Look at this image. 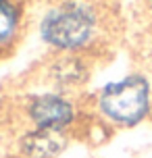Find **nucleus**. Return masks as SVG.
<instances>
[{
	"mask_svg": "<svg viewBox=\"0 0 152 158\" xmlns=\"http://www.w3.org/2000/svg\"><path fill=\"white\" fill-rule=\"evenodd\" d=\"M25 156L29 158H54L65 148V133L61 129H36L23 137Z\"/></svg>",
	"mask_w": 152,
	"mask_h": 158,
	"instance_id": "nucleus-4",
	"label": "nucleus"
},
{
	"mask_svg": "<svg viewBox=\"0 0 152 158\" xmlns=\"http://www.w3.org/2000/svg\"><path fill=\"white\" fill-rule=\"evenodd\" d=\"M17 25H19V15L15 4H11L8 0H0V44H6L15 35Z\"/></svg>",
	"mask_w": 152,
	"mask_h": 158,
	"instance_id": "nucleus-5",
	"label": "nucleus"
},
{
	"mask_svg": "<svg viewBox=\"0 0 152 158\" xmlns=\"http://www.w3.org/2000/svg\"><path fill=\"white\" fill-rule=\"evenodd\" d=\"M29 114L40 129H63L73 121V106L61 96H40L32 102Z\"/></svg>",
	"mask_w": 152,
	"mask_h": 158,
	"instance_id": "nucleus-3",
	"label": "nucleus"
},
{
	"mask_svg": "<svg viewBox=\"0 0 152 158\" xmlns=\"http://www.w3.org/2000/svg\"><path fill=\"white\" fill-rule=\"evenodd\" d=\"M148 102H150L148 83L137 75L106 85L100 94L102 112L123 125H133L140 118H144V114L148 112Z\"/></svg>",
	"mask_w": 152,
	"mask_h": 158,
	"instance_id": "nucleus-2",
	"label": "nucleus"
},
{
	"mask_svg": "<svg viewBox=\"0 0 152 158\" xmlns=\"http://www.w3.org/2000/svg\"><path fill=\"white\" fill-rule=\"evenodd\" d=\"M94 31V15L79 2H65L52 8L42 21V38L56 48H77Z\"/></svg>",
	"mask_w": 152,
	"mask_h": 158,
	"instance_id": "nucleus-1",
	"label": "nucleus"
}]
</instances>
